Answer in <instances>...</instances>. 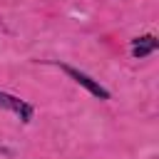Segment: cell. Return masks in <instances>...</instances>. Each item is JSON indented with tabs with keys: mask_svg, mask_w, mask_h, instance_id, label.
Instances as JSON below:
<instances>
[{
	"mask_svg": "<svg viewBox=\"0 0 159 159\" xmlns=\"http://www.w3.org/2000/svg\"><path fill=\"white\" fill-rule=\"evenodd\" d=\"M62 70H65V72H67V75H70L72 80H77V82H80V84H82L84 89H89V92H92L94 97H99V99H109V92H107V89H104L102 84H97V82H94L92 77H87L84 72H80V70H75V67H70V65H65Z\"/></svg>",
	"mask_w": 159,
	"mask_h": 159,
	"instance_id": "cell-1",
	"label": "cell"
},
{
	"mask_svg": "<svg viewBox=\"0 0 159 159\" xmlns=\"http://www.w3.org/2000/svg\"><path fill=\"white\" fill-rule=\"evenodd\" d=\"M0 104L2 107H10L15 114H20L22 122H30V117H32V107L25 104V102H20V99H15V97H10V94H2L0 92Z\"/></svg>",
	"mask_w": 159,
	"mask_h": 159,
	"instance_id": "cell-2",
	"label": "cell"
},
{
	"mask_svg": "<svg viewBox=\"0 0 159 159\" xmlns=\"http://www.w3.org/2000/svg\"><path fill=\"white\" fill-rule=\"evenodd\" d=\"M154 50H157V40L152 35H144V37H139L134 42V57H144V55H149Z\"/></svg>",
	"mask_w": 159,
	"mask_h": 159,
	"instance_id": "cell-3",
	"label": "cell"
}]
</instances>
